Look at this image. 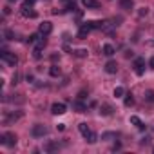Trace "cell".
I'll use <instances>...</instances> for the list:
<instances>
[{"mask_svg":"<svg viewBox=\"0 0 154 154\" xmlns=\"http://www.w3.org/2000/svg\"><path fill=\"white\" fill-rule=\"evenodd\" d=\"M123 103H125V107H131V105L134 103V98H132V94H125V100H123Z\"/></svg>","mask_w":154,"mask_h":154,"instance_id":"603a6c76","label":"cell"},{"mask_svg":"<svg viewBox=\"0 0 154 154\" xmlns=\"http://www.w3.org/2000/svg\"><path fill=\"white\" fill-rule=\"evenodd\" d=\"M114 138H116V132H103V134H102V140H105V141L114 140Z\"/></svg>","mask_w":154,"mask_h":154,"instance_id":"cb8c5ba5","label":"cell"},{"mask_svg":"<svg viewBox=\"0 0 154 154\" xmlns=\"http://www.w3.org/2000/svg\"><path fill=\"white\" fill-rule=\"evenodd\" d=\"M78 129H80L82 136L87 140V143H96V134L87 127V123H80V125H78Z\"/></svg>","mask_w":154,"mask_h":154,"instance_id":"6da1fadb","label":"cell"},{"mask_svg":"<svg viewBox=\"0 0 154 154\" xmlns=\"http://www.w3.org/2000/svg\"><path fill=\"white\" fill-rule=\"evenodd\" d=\"M40 36H42V35H40V33H38V35H29V36H27V40H26V42H27V44H36V40H38V38H40Z\"/></svg>","mask_w":154,"mask_h":154,"instance_id":"7402d4cb","label":"cell"},{"mask_svg":"<svg viewBox=\"0 0 154 154\" xmlns=\"http://www.w3.org/2000/svg\"><path fill=\"white\" fill-rule=\"evenodd\" d=\"M60 147H62L60 143H47V145L44 147V150H45V152H54V150H58Z\"/></svg>","mask_w":154,"mask_h":154,"instance_id":"d6986e66","label":"cell"},{"mask_svg":"<svg viewBox=\"0 0 154 154\" xmlns=\"http://www.w3.org/2000/svg\"><path fill=\"white\" fill-rule=\"evenodd\" d=\"M51 112H53L54 116H58V114H65V112H67V105H65V103H58V102H56V103H53V105H51Z\"/></svg>","mask_w":154,"mask_h":154,"instance_id":"8992f818","label":"cell"},{"mask_svg":"<svg viewBox=\"0 0 154 154\" xmlns=\"http://www.w3.org/2000/svg\"><path fill=\"white\" fill-rule=\"evenodd\" d=\"M112 105H109V103H103L102 107H100V114H103V116H111L112 114Z\"/></svg>","mask_w":154,"mask_h":154,"instance_id":"4fadbf2b","label":"cell"},{"mask_svg":"<svg viewBox=\"0 0 154 154\" xmlns=\"http://www.w3.org/2000/svg\"><path fill=\"white\" fill-rule=\"evenodd\" d=\"M114 96H116V98L125 96V89H123V87H116V89H114Z\"/></svg>","mask_w":154,"mask_h":154,"instance_id":"4316f807","label":"cell"},{"mask_svg":"<svg viewBox=\"0 0 154 154\" xmlns=\"http://www.w3.org/2000/svg\"><path fill=\"white\" fill-rule=\"evenodd\" d=\"M72 107L76 109V112H85V111H87V105H85L84 102H80V100H76V102L72 103Z\"/></svg>","mask_w":154,"mask_h":154,"instance_id":"9a60e30c","label":"cell"},{"mask_svg":"<svg viewBox=\"0 0 154 154\" xmlns=\"http://www.w3.org/2000/svg\"><path fill=\"white\" fill-rule=\"evenodd\" d=\"M102 51H103V54H105V56H112V54H114V53H116V51H114V47H112V45H111V44H105V45H103V49H102Z\"/></svg>","mask_w":154,"mask_h":154,"instance_id":"ac0fdd59","label":"cell"},{"mask_svg":"<svg viewBox=\"0 0 154 154\" xmlns=\"http://www.w3.org/2000/svg\"><path fill=\"white\" fill-rule=\"evenodd\" d=\"M22 116H24V112H22V111H13V112H9V114H6V116H4V123H8V125H9V123H13V122H18Z\"/></svg>","mask_w":154,"mask_h":154,"instance_id":"5b68a950","label":"cell"},{"mask_svg":"<svg viewBox=\"0 0 154 154\" xmlns=\"http://www.w3.org/2000/svg\"><path fill=\"white\" fill-rule=\"evenodd\" d=\"M93 31V27L89 26V22H85V24H82L80 26V29H78V38L80 40H84V38H87V35Z\"/></svg>","mask_w":154,"mask_h":154,"instance_id":"52a82bcc","label":"cell"},{"mask_svg":"<svg viewBox=\"0 0 154 154\" xmlns=\"http://www.w3.org/2000/svg\"><path fill=\"white\" fill-rule=\"evenodd\" d=\"M8 2H15V0H8Z\"/></svg>","mask_w":154,"mask_h":154,"instance_id":"d590c367","label":"cell"},{"mask_svg":"<svg viewBox=\"0 0 154 154\" xmlns=\"http://www.w3.org/2000/svg\"><path fill=\"white\" fill-rule=\"evenodd\" d=\"M0 58H2V60L8 63V65H11V67H15V65L18 63V58H17V54H15V53H9V51H2Z\"/></svg>","mask_w":154,"mask_h":154,"instance_id":"3957f363","label":"cell"},{"mask_svg":"<svg viewBox=\"0 0 154 154\" xmlns=\"http://www.w3.org/2000/svg\"><path fill=\"white\" fill-rule=\"evenodd\" d=\"M149 65H150V69H154V56H152V58L149 60Z\"/></svg>","mask_w":154,"mask_h":154,"instance_id":"d6a6232c","label":"cell"},{"mask_svg":"<svg viewBox=\"0 0 154 154\" xmlns=\"http://www.w3.org/2000/svg\"><path fill=\"white\" fill-rule=\"evenodd\" d=\"M49 74L53 76V78H56V76H60V74H62V71H60V67H58L56 63H53V65H51V69H49Z\"/></svg>","mask_w":154,"mask_h":154,"instance_id":"e0dca14e","label":"cell"},{"mask_svg":"<svg viewBox=\"0 0 154 154\" xmlns=\"http://www.w3.org/2000/svg\"><path fill=\"white\" fill-rule=\"evenodd\" d=\"M134 72H136L138 76H141V74L145 72V60H143V58H136V60H134Z\"/></svg>","mask_w":154,"mask_h":154,"instance_id":"ba28073f","label":"cell"},{"mask_svg":"<svg viewBox=\"0 0 154 154\" xmlns=\"http://www.w3.org/2000/svg\"><path fill=\"white\" fill-rule=\"evenodd\" d=\"M51 31H53V24H51V22H42V24H40V27H38V33H40L42 36L51 35Z\"/></svg>","mask_w":154,"mask_h":154,"instance_id":"30bf717a","label":"cell"},{"mask_svg":"<svg viewBox=\"0 0 154 154\" xmlns=\"http://www.w3.org/2000/svg\"><path fill=\"white\" fill-rule=\"evenodd\" d=\"M89 26H91L93 29H102V27H103V22H98V20H91V22H89Z\"/></svg>","mask_w":154,"mask_h":154,"instance_id":"44dd1931","label":"cell"},{"mask_svg":"<svg viewBox=\"0 0 154 154\" xmlns=\"http://www.w3.org/2000/svg\"><path fill=\"white\" fill-rule=\"evenodd\" d=\"M0 143L6 145V147H15L17 145V136L13 132H4V134H0Z\"/></svg>","mask_w":154,"mask_h":154,"instance_id":"7a4b0ae2","label":"cell"},{"mask_svg":"<svg viewBox=\"0 0 154 154\" xmlns=\"http://www.w3.org/2000/svg\"><path fill=\"white\" fill-rule=\"evenodd\" d=\"M26 2H27V4H31V6H33V4H35V2H36V0H26Z\"/></svg>","mask_w":154,"mask_h":154,"instance_id":"e575fe53","label":"cell"},{"mask_svg":"<svg viewBox=\"0 0 154 154\" xmlns=\"http://www.w3.org/2000/svg\"><path fill=\"white\" fill-rule=\"evenodd\" d=\"M72 54L78 56V58H85V56H87V49H74Z\"/></svg>","mask_w":154,"mask_h":154,"instance_id":"ffe728a7","label":"cell"},{"mask_svg":"<svg viewBox=\"0 0 154 154\" xmlns=\"http://www.w3.org/2000/svg\"><path fill=\"white\" fill-rule=\"evenodd\" d=\"M147 13H149V11H147V8H141V9L138 11V17H145Z\"/></svg>","mask_w":154,"mask_h":154,"instance_id":"f546056e","label":"cell"},{"mask_svg":"<svg viewBox=\"0 0 154 154\" xmlns=\"http://www.w3.org/2000/svg\"><path fill=\"white\" fill-rule=\"evenodd\" d=\"M56 129H58V131H63V129H65V125H63V123H58V125H56Z\"/></svg>","mask_w":154,"mask_h":154,"instance_id":"1f68e13d","label":"cell"},{"mask_svg":"<svg viewBox=\"0 0 154 154\" xmlns=\"http://www.w3.org/2000/svg\"><path fill=\"white\" fill-rule=\"evenodd\" d=\"M131 123L136 127V129H140V131H145V123L138 118V116H131Z\"/></svg>","mask_w":154,"mask_h":154,"instance_id":"7c38bea8","label":"cell"},{"mask_svg":"<svg viewBox=\"0 0 154 154\" xmlns=\"http://www.w3.org/2000/svg\"><path fill=\"white\" fill-rule=\"evenodd\" d=\"M18 78H20V76H18V74H15V76H13V84H18Z\"/></svg>","mask_w":154,"mask_h":154,"instance_id":"836d02e7","label":"cell"},{"mask_svg":"<svg viewBox=\"0 0 154 154\" xmlns=\"http://www.w3.org/2000/svg\"><path fill=\"white\" fill-rule=\"evenodd\" d=\"M4 35H6V38H8V40H17V35H15V31H11V29H6V33H4Z\"/></svg>","mask_w":154,"mask_h":154,"instance_id":"484cf974","label":"cell"},{"mask_svg":"<svg viewBox=\"0 0 154 154\" xmlns=\"http://www.w3.org/2000/svg\"><path fill=\"white\" fill-rule=\"evenodd\" d=\"M33 56H35L36 60H40V58H42V49H40V47H35V49H33Z\"/></svg>","mask_w":154,"mask_h":154,"instance_id":"83f0119b","label":"cell"},{"mask_svg":"<svg viewBox=\"0 0 154 154\" xmlns=\"http://www.w3.org/2000/svg\"><path fill=\"white\" fill-rule=\"evenodd\" d=\"M145 102L154 103V91H147V93H145Z\"/></svg>","mask_w":154,"mask_h":154,"instance_id":"d4e9b609","label":"cell"},{"mask_svg":"<svg viewBox=\"0 0 154 154\" xmlns=\"http://www.w3.org/2000/svg\"><path fill=\"white\" fill-rule=\"evenodd\" d=\"M140 143H141V145H149V143H150V138L147 136V138H143V140H141Z\"/></svg>","mask_w":154,"mask_h":154,"instance_id":"4dcf8cb0","label":"cell"},{"mask_svg":"<svg viewBox=\"0 0 154 154\" xmlns=\"http://www.w3.org/2000/svg\"><path fill=\"white\" fill-rule=\"evenodd\" d=\"M47 132H49V131H47V127H45V125H42V123H36V125H33V129H31V134H33L35 138H44Z\"/></svg>","mask_w":154,"mask_h":154,"instance_id":"277c9868","label":"cell"},{"mask_svg":"<svg viewBox=\"0 0 154 154\" xmlns=\"http://www.w3.org/2000/svg\"><path fill=\"white\" fill-rule=\"evenodd\" d=\"M22 15L29 17V18H36V11H33V6L27 2H24V6H22Z\"/></svg>","mask_w":154,"mask_h":154,"instance_id":"9c48e42d","label":"cell"},{"mask_svg":"<svg viewBox=\"0 0 154 154\" xmlns=\"http://www.w3.org/2000/svg\"><path fill=\"white\" fill-rule=\"evenodd\" d=\"M116 71H118V63H116L114 60H111V62L105 63V72H109V74H116Z\"/></svg>","mask_w":154,"mask_h":154,"instance_id":"8fae6325","label":"cell"},{"mask_svg":"<svg viewBox=\"0 0 154 154\" xmlns=\"http://www.w3.org/2000/svg\"><path fill=\"white\" fill-rule=\"evenodd\" d=\"M74 9H76V4L74 2H69L67 4V11H74Z\"/></svg>","mask_w":154,"mask_h":154,"instance_id":"f1b7e54d","label":"cell"},{"mask_svg":"<svg viewBox=\"0 0 154 154\" xmlns=\"http://www.w3.org/2000/svg\"><path fill=\"white\" fill-rule=\"evenodd\" d=\"M120 8L125 9V11H131L134 8V2H132V0H120Z\"/></svg>","mask_w":154,"mask_h":154,"instance_id":"2e32d148","label":"cell"},{"mask_svg":"<svg viewBox=\"0 0 154 154\" xmlns=\"http://www.w3.org/2000/svg\"><path fill=\"white\" fill-rule=\"evenodd\" d=\"M82 4H84L87 9H96V8L100 6V2H98V0H82Z\"/></svg>","mask_w":154,"mask_h":154,"instance_id":"5bb4252c","label":"cell"}]
</instances>
